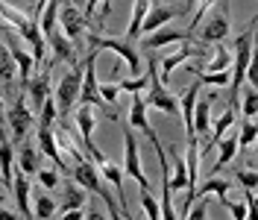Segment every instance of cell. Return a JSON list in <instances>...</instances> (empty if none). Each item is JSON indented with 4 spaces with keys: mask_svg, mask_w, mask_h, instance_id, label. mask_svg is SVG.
<instances>
[{
    "mask_svg": "<svg viewBox=\"0 0 258 220\" xmlns=\"http://www.w3.org/2000/svg\"><path fill=\"white\" fill-rule=\"evenodd\" d=\"M252 32H255V24L246 32H241L235 38V47H232V68H229V85H232V106H235V97H238V88H241L243 77H246V68L252 65Z\"/></svg>",
    "mask_w": 258,
    "mask_h": 220,
    "instance_id": "6da1fadb",
    "label": "cell"
},
{
    "mask_svg": "<svg viewBox=\"0 0 258 220\" xmlns=\"http://www.w3.org/2000/svg\"><path fill=\"white\" fill-rule=\"evenodd\" d=\"M88 44L94 50H112V53H117L120 62L132 71V77H141V50H138L135 41H129V38H109V35H100L94 30L88 35Z\"/></svg>",
    "mask_w": 258,
    "mask_h": 220,
    "instance_id": "7a4b0ae2",
    "label": "cell"
},
{
    "mask_svg": "<svg viewBox=\"0 0 258 220\" xmlns=\"http://www.w3.org/2000/svg\"><path fill=\"white\" fill-rule=\"evenodd\" d=\"M80 82H82V59L80 65H74L56 85V118H62V124H68V118L74 115V106H77V97H80Z\"/></svg>",
    "mask_w": 258,
    "mask_h": 220,
    "instance_id": "3957f363",
    "label": "cell"
},
{
    "mask_svg": "<svg viewBox=\"0 0 258 220\" xmlns=\"http://www.w3.org/2000/svg\"><path fill=\"white\" fill-rule=\"evenodd\" d=\"M144 103L164 112V115H179V97L170 91V85H164L159 79L156 59H150V68H147V100Z\"/></svg>",
    "mask_w": 258,
    "mask_h": 220,
    "instance_id": "277c9868",
    "label": "cell"
},
{
    "mask_svg": "<svg viewBox=\"0 0 258 220\" xmlns=\"http://www.w3.org/2000/svg\"><path fill=\"white\" fill-rule=\"evenodd\" d=\"M56 24H59V30L62 35L77 47V53H82V44H85V18H82V9L80 6H74V3H62L59 6V18H56Z\"/></svg>",
    "mask_w": 258,
    "mask_h": 220,
    "instance_id": "5b68a950",
    "label": "cell"
},
{
    "mask_svg": "<svg viewBox=\"0 0 258 220\" xmlns=\"http://www.w3.org/2000/svg\"><path fill=\"white\" fill-rule=\"evenodd\" d=\"M123 173L132 176L138 185L144 191H150V179H147L144 168H141V150H138V141H135V132H132V126H123Z\"/></svg>",
    "mask_w": 258,
    "mask_h": 220,
    "instance_id": "8992f818",
    "label": "cell"
},
{
    "mask_svg": "<svg viewBox=\"0 0 258 220\" xmlns=\"http://www.w3.org/2000/svg\"><path fill=\"white\" fill-rule=\"evenodd\" d=\"M50 74H53V68L38 65L35 74L24 82V97H27V103H30L32 115H38V109L44 106V100L50 97Z\"/></svg>",
    "mask_w": 258,
    "mask_h": 220,
    "instance_id": "52a82bcc",
    "label": "cell"
},
{
    "mask_svg": "<svg viewBox=\"0 0 258 220\" xmlns=\"http://www.w3.org/2000/svg\"><path fill=\"white\" fill-rule=\"evenodd\" d=\"M32 121H35V115L30 112L27 97L15 94L12 106H9V112H6V126H9V132H12V141H24V138H27Z\"/></svg>",
    "mask_w": 258,
    "mask_h": 220,
    "instance_id": "ba28073f",
    "label": "cell"
},
{
    "mask_svg": "<svg viewBox=\"0 0 258 220\" xmlns=\"http://www.w3.org/2000/svg\"><path fill=\"white\" fill-rule=\"evenodd\" d=\"M200 30V41L203 44H220L229 38V12H226V6H217V9H211L209 15L203 18V27H197Z\"/></svg>",
    "mask_w": 258,
    "mask_h": 220,
    "instance_id": "9c48e42d",
    "label": "cell"
},
{
    "mask_svg": "<svg viewBox=\"0 0 258 220\" xmlns=\"http://www.w3.org/2000/svg\"><path fill=\"white\" fill-rule=\"evenodd\" d=\"M129 126H132V129H141L147 138H150L153 150H156V156L167 158V153H164V147H161V141H159V135H156V129H153L150 118H147V103H144V97H141V94H132V106H129Z\"/></svg>",
    "mask_w": 258,
    "mask_h": 220,
    "instance_id": "30bf717a",
    "label": "cell"
},
{
    "mask_svg": "<svg viewBox=\"0 0 258 220\" xmlns=\"http://www.w3.org/2000/svg\"><path fill=\"white\" fill-rule=\"evenodd\" d=\"M3 44H6V50H9V56H12V62H15L18 77H21V85H24V82L35 74V59H32V53L21 44V38H18L15 32H6V35H3Z\"/></svg>",
    "mask_w": 258,
    "mask_h": 220,
    "instance_id": "8fae6325",
    "label": "cell"
},
{
    "mask_svg": "<svg viewBox=\"0 0 258 220\" xmlns=\"http://www.w3.org/2000/svg\"><path fill=\"white\" fill-rule=\"evenodd\" d=\"M211 103H214V97H203V100H197V106H194V135L197 138H209L211 135ZM211 150V144H206L203 150H200V156H206Z\"/></svg>",
    "mask_w": 258,
    "mask_h": 220,
    "instance_id": "7c38bea8",
    "label": "cell"
},
{
    "mask_svg": "<svg viewBox=\"0 0 258 220\" xmlns=\"http://www.w3.org/2000/svg\"><path fill=\"white\" fill-rule=\"evenodd\" d=\"M188 32L185 30H176V27H159V30L147 32L144 35V47L147 50H159V47H167V44H185Z\"/></svg>",
    "mask_w": 258,
    "mask_h": 220,
    "instance_id": "4fadbf2b",
    "label": "cell"
},
{
    "mask_svg": "<svg viewBox=\"0 0 258 220\" xmlns=\"http://www.w3.org/2000/svg\"><path fill=\"white\" fill-rule=\"evenodd\" d=\"M182 12H185L182 6H150V12H147L144 21H141V35L159 30V27H167V24L176 15H182Z\"/></svg>",
    "mask_w": 258,
    "mask_h": 220,
    "instance_id": "5bb4252c",
    "label": "cell"
},
{
    "mask_svg": "<svg viewBox=\"0 0 258 220\" xmlns=\"http://www.w3.org/2000/svg\"><path fill=\"white\" fill-rule=\"evenodd\" d=\"M44 41H50V50H53V59H56V62H68L71 68L80 65V53H77V47L64 38L59 27L50 32V35H44Z\"/></svg>",
    "mask_w": 258,
    "mask_h": 220,
    "instance_id": "9a60e30c",
    "label": "cell"
},
{
    "mask_svg": "<svg viewBox=\"0 0 258 220\" xmlns=\"http://www.w3.org/2000/svg\"><path fill=\"white\" fill-rule=\"evenodd\" d=\"M12 194H15V205H18V214L24 220H32V191H30V176L24 173H12Z\"/></svg>",
    "mask_w": 258,
    "mask_h": 220,
    "instance_id": "2e32d148",
    "label": "cell"
},
{
    "mask_svg": "<svg viewBox=\"0 0 258 220\" xmlns=\"http://www.w3.org/2000/svg\"><path fill=\"white\" fill-rule=\"evenodd\" d=\"M191 56H197V50H191L188 44H179L170 56H164L161 62H156V68H159V79L167 85V79H170V74L176 71L179 65H185V62H191Z\"/></svg>",
    "mask_w": 258,
    "mask_h": 220,
    "instance_id": "e0dca14e",
    "label": "cell"
},
{
    "mask_svg": "<svg viewBox=\"0 0 258 220\" xmlns=\"http://www.w3.org/2000/svg\"><path fill=\"white\" fill-rule=\"evenodd\" d=\"M200 88H203V85L194 79L191 88L179 97V118H182V124H185V132H188V135H194V124L191 121H194V106H197V100H200Z\"/></svg>",
    "mask_w": 258,
    "mask_h": 220,
    "instance_id": "ac0fdd59",
    "label": "cell"
},
{
    "mask_svg": "<svg viewBox=\"0 0 258 220\" xmlns=\"http://www.w3.org/2000/svg\"><path fill=\"white\" fill-rule=\"evenodd\" d=\"M88 203V191L77 185V182H64L62 185V203H56V208L62 211H71V208H85Z\"/></svg>",
    "mask_w": 258,
    "mask_h": 220,
    "instance_id": "d6986e66",
    "label": "cell"
},
{
    "mask_svg": "<svg viewBox=\"0 0 258 220\" xmlns=\"http://www.w3.org/2000/svg\"><path fill=\"white\" fill-rule=\"evenodd\" d=\"M12 164H15V144L12 138H0V182L12 188Z\"/></svg>",
    "mask_w": 258,
    "mask_h": 220,
    "instance_id": "ffe728a7",
    "label": "cell"
},
{
    "mask_svg": "<svg viewBox=\"0 0 258 220\" xmlns=\"http://www.w3.org/2000/svg\"><path fill=\"white\" fill-rule=\"evenodd\" d=\"M232 188H235V182H226V179H220L217 173H211L206 185L194 188V200H197V197H211V194H214V197H217V200L223 203L226 197H229V191H232Z\"/></svg>",
    "mask_w": 258,
    "mask_h": 220,
    "instance_id": "44dd1931",
    "label": "cell"
},
{
    "mask_svg": "<svg viewBox=\"0 0 258 220\" xmlns=\"http://www.w3.org/2000/svg\"><path fill=\"white\" fill-rule=\"evenodd\" d=\"M235 156H238V132H235V135H229V138H220V141H217V161H214V171H211V173H220Z\"/></svg>",
    "mask_w": 258,
    "mask_h": 220,
    "instance_id": "7402d4cb",
    "label": "cell"
},
{
    "mask_svg": "<svg viewBox=\"0 0 258 220\" xmlns=\"http://www.w3.org/2000/svg\"><path fill=\"white\" fill-rule=\"evenodd\" d=\"M18 168L24 176H35L38 168H41V150H35L30 144H24L21 147V153H18Z\"/></svg>",
    "mask_w": 258,
    "mask_h": 220,
    "instance_id": "603a6c76",
    "label": "cell"
},
{
    "mask_svg": "<svg viewBox=\"0 0 258 220\" xmlns=\"http://www.w3.org/2000/svg\"><path fill=\"white\" fill-rule=\"evenodd\" d=\"M150 12V0H135V6H132V18H129V27H126V35L129 41H138L141 38V21L144 15Z\"/></svg>",
    "mask_w": 258,
    "mask_h": 220,
    "instance_id": "cb8c5ba5",
    "label": "cell"
},
{
    "mask_svg": "<svg viewBox=\"0 0 258 220\" xmlns=\"http://www.w3.org/2000/svg\"><path fill=\"white\" fill-rule=\"evenodd\" d=\"M232 124H235V106H229V109H226L223 115L217 118V124H214V129H211V135H209V144H211V147H214V144L220 141L229 129H232Z\"/></svg>",
    "mask_w": 258,
    "mask_h": 220,
    "instance_id": "d4e9b609",
    "label": "cell"
},
{
    "mask_svg": "<svg viewBox=\"0 0 258 220\" xmlns=\"http://www.w3.org/2000/svg\"><path fill=\"white\" fill-rule=\"evenodd\" d=\"M56 211H59V208H56V200H53L50 194H38V197L32 200V214L38 220H50Z\"/></svg>",
    "mask_w": 258,
    "mask_h": 220,
    "instance_id": "484cf974",
    "label": "cell"
},
{
    "mask_svg": "<svg viewBox=\"0 0 258 220\" xmlns=\"http://www.w3.org/2000/svg\"><path fill=\"white\" fill-rule=\"evenodd\" d=\"M18 77L15 71V62H12V56H9V50H6V44L0 41V82L3 85H12Z\"/></svg>",
    "mask_w": 258,
    "mask_h": 220,
    "instance_id": "4316f807",
    "label": "cell"
},
{
    "mask_svg": "<svg viewBox=\"0 0 258 220\" xmlns=\"http://www.w3.org/2000/svg\"><path fill=\"white\" fill-rule=\"evenodd\" d=\"M35 179H38V185H41L44 191H56L59 185H62V173L56 171V168H38Z\"/></svg>",
    "mask_w": 258,
    "mask_h": 220,
    "instance_id": "83f0119b",
    "label": "cell"
},
{
    "mask_svg": "<svg viewBox=\"0 0 258 220\" xmlns=\"http://www.w3.org/2000/svg\"><path fill=\"white\" fill-rule=\"evenodd\" d=\"M97 94H100V100H103V103H106V106L114 112V106H117V97H120V88H117V82L97 85Z\"/></svg>",
    "mask_w": 258,
    "mask_h": 220,
    "instance_id": "f1b7e54d",
    "label": "cell"
},
{
    "mask_svg": "<svg viewBox=\"0 0 258 220\" xmlns=\"http://www.w3.org/2000/svg\"><path fill=\"white\" fill-rule=\"evenodd\" d=\"M200 85H214V88H226L229 85V71H217V74H197Z\"/></svg>",
    "mask_w": 258,
    "mask_h": 220,
    "instance_id": "f546056e",
    "label": "cell"
},
{
    "mask_svg": "<svg viewBox=\"0 0 258 220\" xmlns=\"http://www.w3.org/2000/svg\"><path fill=\"white\" fill-rule=\"evenodd\" d=\"M117 88H120V94H123V91H126V94H141V88H147V74L120 79V82H117Z\"/></svg>",
    "mask_w": 258,
    "mask_h": 220,
    "instance_id": "4dcf8cb0",
    "label": "cell"
},
{
    "mask_svg": "<svg viewBox=\"0 0 258 220\" xmlns=\"http://www.w3.org/2000/svg\"><path fill=\"white\" fill-rule=\"evenodd\" d=\"M191 205L194 208L185 211V220H209V200L206 197H197Z\"/></svg>",
    "mask_w": 258,
    "mask_h": 220,
    "instance_id": "1f68e13d",
    "label": "cell"
},
{
    "mask_svg": "<svg viewBox=\"0 0 258 220\" xmlns=\"http://www.w3.org/2000/svg\"><path fill=\"white\" fill-rule=\"evenodd\" d=\"M255 135H258L255 121H243V126H241V138H238V153H241L243 147H249V144L255 141Z\"/></svg>",
    "mask_w": 258,
    "mask_h": 220,
    "instance_id": "d6a6232c",
    "label": "cell"
},
{
    "mask_svg": "<svg viewBox=\"0 0 258 220\" xmlns=\"http://www.w3.org/2000/svg\"><path fill=\"white\" fill-rule=\"evenodd\" d=\"M141 205H144L147 220H159V200H156L150 191H144V188H141Z\"/></svg>",
    "mask_w": 258,
    "mask_h": 220,
    "instance_id": "836d02e7",
    "label": "cell"
},
{
    "mask_svg": "<svg viewBox=\"0 0 258 220\" xmlns=\"http://www.w3.org/2000/svg\"><path fill=\"white\" fill-rule=\"evenodd\" d=\"M258 112V97H255V88H246L243 91V115H246V121H252Z\"/></svg>",
    "mask_w": 258,
    "mask_h": 220,
    "instance_id": "e575fe53",
    "label": "cell"
},
{
    "mask_svg": "<svg viewBox=\"0 0 258 220\" xmlns=\"http://www.w3.org/2000/svg\"><path fill=\"white\" fill-rule=\"evenodd\" d=\"M238 188H255V182H258V176L255 171H238L235 173V179H232Z\"/></svg>",
    "mask_w": 258,
    "mask_h": 220,
    "instance_id": "d590c367",
    "label": "cell"
},
{
    "mask_svg": "<svg viewBox=\"0 0 258 220\" xmlns=\"http://www.w3.org/2000/svg\"><path fill=\"white\" fill-rule=\"evenodd\" d=\"M220 205H226L229 214H232L235 220H246V203H238V200H229V197H226Z\"/></svg>",
    "mask_w": 258,
    "mask_h": 220,
    "instance_id": "8d00e7d4",
    "label": "cell"
},
{
    "mask_svg": "<svg viewBox=\"0 0 258 220\" xmlns=\"http://www.w3.org/2000/svg\"><path fill=\"white\" fill-rule=\"evenodd\" d=\"M0 220H24L18 211H12V208H6L3 205V200H0Z\"/></svg>",
    "mask_w": 258,
    "mask_h": 220,
    "instance_id": "74e56055",
    "label": "cell"
},
{
    "mask_svg": "<svg viewBox=\"0 0 258 220\" xmlns=\"http://www.w3.org/2000/svg\"><path fill=\"white\" fill-rule=\"evenodd\" d=\"M85 217V208H71V211H62L59 220H82Z\"/></svg>",
    "mask_w": 258,
    "mask_h": 220,
    "instance_id": "f35d334b",
    "label": "cell"
},
{
    "mask_svg": "<svg viewBox=\"0 0 258 220\" xmlns=\"http://www.w3.org/2000/svg\"><path fill=\"white\" fill-rule=\"evenodd\" d=\"M82 220H106V214H103V211H97V205H88Z\"/></svg>",
    "mask_w": 258,
    "mask_h": 220,
    "instance_id": "ab89813d",
    "label": "cell"
},
{
    "mask_svg": "<svg viewBox=\"0 0 258 220\" xmlns=\"http://www.w3.org/2000/svg\"><path fill=\"white\" fill-rule=\"evenodd\" d=\"M109 12H112V0H100V15L106 18ZM103 18H100V24H103Z\"/></svg>",
    "mask_w": 258,
    "mask_h": 220,
    "instance_id": "60d3db41",
    "label": "cell"
},
{
    "mask_svg": "<svg viewBox=\"0 0 258 220\" xmlns=\"http://www.w3.org/2000/svg\"><path fill=\"white\" fill-rule=\"evenodd\" d=\"M82 3H85V0H74V6H82Z\"/></svg>",
    "mask_w": 258,
    "mask_h": 220,
    "instance_id": "b9f144b4",
    "label": "cell"
}]
</instances>
